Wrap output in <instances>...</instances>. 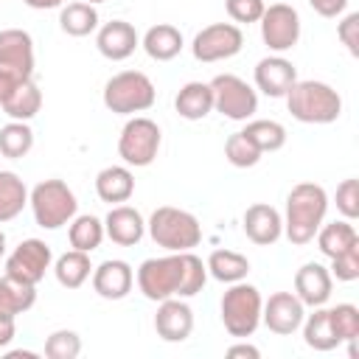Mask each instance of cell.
I'll use <instances>...</instances> for the list:
<instances>
[{
    "mask_svg": "<svg viewBox=\"0 0 359 359\" xmlns=\"http://www.w3.org/2000/svg\"><path fill=\"white\" fill-rule=\"evenodd\" d=\"M325 210H328V194L323 191V185H314V182L294 185L286 196V222H283L286 238L297 247L314 241L325 219Z\"/></svg>",
    "mask_w": 359,
    "mask_h": 359,
    "instance_id": "obj_1",
    "label": "cell"
},
{
    "mask_svg": "<svg viewBox=\"0 0 359 359\" xmlns=\"http://www.w3.org/2000/svg\"><path fill=\"white\" fill-rule=\"evenodd\" d=\"M283 98L292 118H297L300 123H334L342 112L339 93L331 84L314 81V79L294 81Z\"/></svg>",
    "mask_w": 359,
    "mask_h": 359,
    "instance_id": "obj_2",
    "label": "cell"
},
{
    "mask_svg": "<svg viewBox=\"0 0 359 359\" xmlns=\"http://www.w3.org/2000/svg\"><path fill=\"white\" fill-rule=\"evenodd\" d=\"M185 269H188V252H171L163 258H146L137 269V289L146 300H165V297H182L185 292Z\"/></svg>",
    "mask_w": 359,
    "mask_h": 359,
    "instance_id": "obj_3",
    "label": "cell"
},
{
    "mask_svg": "<svg viewBox=\"0 0 359 359\" xmlns=\"http://www.w3.org/2000/svg\"><path fill=\"white\" fill-rule=\"evenodd\" d=\"M149 236L157 247L168 252H188L202 241V227L194 213L163 205L149 216Z\"/></svg>",
    "mask_w": 359,
    "mask_h": 359,
    "instance_id": "obj_4",
    "label": "cell"
},
{
    "mask_svg": "<svg viewBox=\"0 0 359 359\" xmlns=\"http://www.w3.org/2000/svg\"><path fill=\"white\" fill-rule=\"evenodd\" d=\"M261 309H264V300H261V292L252 283H244V280L230 283V289L222 297L224 331L230 337H238V339L252 337L258 323H261Z\"/></svg>",
    "mask_w": 359,
    "mask_h": 359,
    "instance_id": "obj_5",
    "label": "cell"
},
{
    "mask_svg": "<svg viewBox=\"0 0 359 359\" xmlns=\"http://www.w3.org/2000/svg\"><path fill=\"white\" fill-rule=\"evenodd\" d=\"M157 98L151 79L140 70H123L112 76L104 87V107L115 115H135L146 112Z\"/></svg>",
    "mask_w": 359,
    "mask_h": 359,
    "instance_id": "obj_6",
    "label": "cell"
},
{
    "mask_svg": "<svg viewBox=\"0 0 359 359\" xmlns=\"http://www.w3.org/2000/svg\"><path fill=\"white\" fill-rule=\"evenodd\" d=\"M28 205L34 210L36 224L45 230H59L76 216V208H79L76 194L62 180H42L39 185H34Z\"/></svg>",
    "mask_w": 359,
    "mask_h": 359,
    "instance_id": "obj_7",
    "label": "cell"
},
{
    "mask_svg": "<svg viewBox=\"0 0 359 359\" xmlns=\"http://www.w3.org/2000/svg\"><path fill=\"white\" fill-rule=\"evenodd\" d=\"M160 126L151 121V118H132L126 121V126L121 129V137H118V154L126 165H135V168H143V165H151V160L157 157L160 151Z\"/></svg>",
    "mask_w": 359,
    "mask_h": 359,
    "instance_id": "obj_8",
    "label": "cell"
},
{
    "mask_svg": "<svg viewBox=\"0 0 359 359\" xmlns=\"http://www.w3.org/2000/svg\"><path fill=\"white\" fill-rule=\"evenodd\" d=\"M210 90H213V109L222 112V115L230 118V121H247V118H252L255 109H258V95H255V90H252L244 79H238V76H233V73L216 76V79L210 81Z\"/></svg>",
    "mask_w": 359,
    "mask_h": 359,
    "instance_id": "obj_9",
    "label": "cell"
},
{
    "mask_svg": "<svg viewBox=\"0 0 359 359\" xmlns=\"http://www.w3.org/2000/svg\"><path fill=\"white\" fill-rule=\"evenodd\" d=\"M244 45V34L238 25L233 22H213L208 28H202L196 36H194V59L196 62H222V59H230L241 50Z\"/></svg>",
    "mask_w": 359,
    "mask_h": 359,
    "instance_id": "obj_10",
    "label": "cell"
},
{
    "mask_svg": "<svg viewBox=\"0 0 359 359\" xmlns=\"http://www.w3.org/2000/svg\"><path fill=\"white\" fill-rule=\"evenodd\" d=\"M261 39L269 50L283 53L292 50L300 39V17L292 6L286 3H272L269 8H264L261 14Z\"/></svg>",
    "mask_w": 359,
    "mask_h": 359,
    "instance_id": "obj_11",
    "label": "cell"
},
{
    "mask_svg": "<svg viewBox=\"0 0 359 359\" xmlns=\"http://www.w3.org/2000/svg\"><path fill=\"white\" fill-rule=\"evenodd\" d=\"M50 261H53V255H50V247H48L45 241H39V238H25V241H20V244L14 247V252L6 258V275L17 278V280H22V283L36 286V283L45 278V272L50 269Z\"/></svg>",
    "mask_w": 359,
    "mask_h": 359,
    "instance_id": "obj_12",
    "label": "cell"
},
{
    "mask_svg": "<svg viewBox=\"0 0 359 359\" xmlns=\"http://www.w3.org/2000/svg\"><path fill=\"white\" fill-rule=\"evenodd\" d=\"M303 317H306V306L300 303V297L294 292H275V294H269V300L261 309L264 325L280 337L294 334L300 328Z\"/></svg>",
    "mask_w": 359,
    "mask_h": 359,
    "instance_id": "obj_13",
    "label": "cell"
},
{
    "mask_svg": "<svg viewBox=\"0 0 359 359\" xmlns=\"http://www.w3.org/2000/svg\"><path fill=\"white\" fill-rule=\"evenodd\" d=\"M154 331L165 342H182L194 331V311L182 297H165L154 314Z\"/></svg>",
    "mask_w": 359,
    "mask_h": 359,
    "instance_id": "obj_14",
    "label": "cell"
},
{
    "mask_svg": "<svg viewBox=\"0 0 359 359\" xmlns=\"http://www.w3.org/2000/svg\"><path fill=\"white\" fill-rule=\"evenodd\" d=\"M0 67L14 70L17 76H34V39L22 28L0 31Z\"/></svg>",
    "mask_w": 359,
    "mask_h": 359,
    "instance_id": "obj_15",
    "label": "cell"
},
{
    "mask_svg": "<svg viewBox=\"0 0 359 359\" xmlns=\"http://www.w3.org/2000/svg\"><path fill=\"white\" fill-rule=\"evenodd\" d=\"M241 227H244L247 238L252 244H261V247H269V244H275L283 236V219H280V213L272 205H264V202H255V205H250L244 210Z\"/></svg>",
    "mask_w": 359,
    "mask_h": 359,
    "instance_id": "obj_16",
    "label": "cell"
},
{
    "mask_svg": "<svg viewBox=\"0 0 359 359\" xmlns=\"http://www.w3.org/2000/svg\"><path fill=\"white\" fill-rule=\"evenodd\" d=\"M132 283H135V272L121 258L104 261L101 266L93 269V289L104 300H123L132 292Z\"/></svg>",
    "mask_w": 359,
    "mask_h": 359,
    "instance_id": "obj_17",
    "label": "cell"
},
{
    "mask_svg": "<svg viewBox=\"0 0 359 359\" xmlns=\"http://www.w3.org/2000/svg\"><path fill=\"white\" fill-rule=\"evenodd\" d=\"M297 81V70L283 56H266L255 65V87L269 98H283Z\"/></svg>",
    "mask_w": 359,
    "mask_h": 359,
    "instance_id": "obj_18",
    "label": "cell"
},
{
    "mask_svg": "<svg viewBox=\"0 0 359 359\" xmlns=\"http://www.w3.org/2000/svg\"><path fill=\"white\" fill-rule=\"evenodd\" d=\"M331 286H334L331 272L323 264H317V261L303 264L294 272V294L300 297L303 306H311V309L323 306L331 297Z\"/></svg>",
    "mask_w": 359,
    "mask_h": 359,
    "instance_id": "obj_19",
    "label": "cell"
},
{
    "mask_svg": "<svg viewBox=\"0 0 359 359\" xmlns=\"http://www.w3.org/2000/svg\"><path fill=\"white\" fill-rule=\"evenodd\" d=\"M95 45H98L101 56H107L112 62H121V59H129L135 53L140 39H137L135 25H129L126 20H112V22H104L98 28Z\"/></svg>",
    "mask_w": 359,
    "mask_h": 359,
    "instance_id": "obj_20",
    "label": "cell"
},
{
    "mask_svg": "<svg viewBox=\"0 0 359 359\" xmlns=\"http://www.w3.org/2000/svg\"><path fill=\"white\" fill-rule=\"evenodd\" d=\"M146 233L143 216L129 205H115L104 219V236H109L121 247H135Z\"/></svg>",
    "mask_w": 359,
    "mask_h": 359,
    "instance_id": "obj_21",
    "label": "cell"
},
{
    "mask_svg": "<svg viewBox=\"0 0 359 359\" xmlns=\"http://www.w3.org/2000/svg\"><path fill=\"white\" fill-rule=\"evenodd\" d=\"M95 194L101 202L121 205L135 194V177L126 165H107L95 177Z\"/></svg>",
    "mask_w": 359,
    "mask_h": 359,
    "instance_id": "obj_22",
    "label": "cell"
},
{
    "mask_svg": "<svg viewBox=\"0 0 359 359\" xmlns=\"http://www.w3.org/2000/svg\"><path fill=\"white\" fill-rule=\"evenodd\" d=\"M174 109L185 121H202L213 112V90L205 81H188L174 98Z\"/></svg>",
    "mask_w": 359,
    "mask_h": 359,
    "instance_id": "obj_23",
    "label": "cell"
},
{
    "mask_svg": "<svg viewBox=\"0 0 359 359\" xmlns=\"http://www.w3.org/2000/svg\"><path fill=\"white\" fill-rule=\"evenodd\" d=\"M36 303V286L22 283L11 275L0 278V320H17V314L28 311Z\"/></svg>",
    "mask_w": 359,
    "mask_h": 359,
    "instance_id": "obj_24",
    "label": "cell"
},
{
    "mask_svg": "<svg viewBox=\"0 0 359 359\" xmlns=\"http://www.w3.org/2000/svg\"><path fill=\"white\" fill-rule=\"evenodd\" d=\"M143 50L149 53V59L154 62H171L180 50H182V34L180 28L168 25V22H157L143 34Z\"/></svg>",
    "mask_w": 359,
    "mask_h": 359,
    "instance_id": "obj_25",
    "label": "cell"
},
{
    "mask_svg": "<svg viewBox=\"0 0 359 359\" xmlns=\"http://www.w3.org/2000/svg\"><path fill=\"white\" fill-rule=\"evenodd\" d=\"M0 107L11 121H31L42 107V90L34 79H22Z\"/></svg>",
    "mask_w": 359,
    "mask_h": 359,
    "instance_id": "obj_26",
    "label": "cell"
},
{
    "mask_svg": "<svg viewBox=\"0 0 359 359\" xmlns=\"http://www.w3.org/2000/svg\"><path fill=\"white\" fill-rule=\"evenodd\" d=\"M300 325H303V339H306L309 348H314V351H334L339 345V337L334 331V323H331L328 309L317 306L314 314L303 317Z\"/></svg>",
    "mask_w": 359,
    "mask_h": 359,
    "instance_id": "obj_27",
    "label": "cell"
},
{
    "mask_svg": "<svg viewBox=\"0 0 359 359\" xmlns=\"http://www.w3.org/2000/svg\"><path fill=\"white\" fill-rule=\"evenodd\" d=\"M359 244V233L353 230V224L345 219V222H331V224H320L317 230V247L323 255L334 258L339 252H345L348 247Z\"/></svg>",
    "mask_w": 359,
    "mask_h": 359,
    "instance_id": "obj_28",
    "label": "cell"
},
{
    "mask_svg": "<svg viewBox=\"0 0 359 359\" xmlns=\"http://www.w3.org/2000/svg\"><path fill=\"white\" fill-rule=\"evenodd\" d=\"M205 266L222 283H238L250 272V261L241 252H233V250H213Z\"/></svg>",
    "mask_w": 359,
    "mask_h": 359,
    "instance_id": "obj_29",
    "label": "cell"
},
{
    "mask_svg": "<svg viewBox=\"0 0 359 359\" xmlns=\"http://www.w3.org/2000/svg\"><path fill=\"white\" fill-rule=\"evenodd\" d=\"M25 205H28L25 182L14 171H0V224L17 219Z\"/></svg>",
    "mask_w": 359,
    "mask_h": 359,
    "instance_id": "obj_30",
    "label": "cell"
},
{
    "mask_svg": "<svg viewBox=\"0 0 359 359\" xmlns=\"http://www.w3.org/2000/svg\"><path fill=\"white\" fill-rule=\"evenodd\" d=\"M90 272H93L90 252H81V250H70V252L59 255L56 258V266H53V275H56V280L65 289H79L90 278Z\"/></svg>",
    "mask_w": 359,
    "mask_h": 359,
    "instance_id": "obj_31",
    "label": "cell"
},
{
    "mask_svg": "<svg viewBox=\"0 0 359 359\" xmlns=\"http://www.w3.org/2000/svg\"><path fill=\"white\" fill-rule=\"evenodd\" d=\"M59 25L70 36H87L98 28V11L93 3H67L59 14Z\"/></svg>",
    "mask_w": 359,
    "mask_h": 359,
    "instance_id": "obj_32",
    "label": "cell"
},
{
    "mask_svg": "<svg viewBox=\"0 0 359 359\" xmlns=\"http://www.w3.org/2000/svg\"><path fill=\"white\" fill-rule=\"evenodd\" d=\"M67 238H70V247L73 250H81V252H93L101 247L104 241V222L95 219V216H73L70 219V230H67Z\"/></svg>",
    "mask_w": 359,
    "mask_h": 359,
    "instance_id": "obj_33",
    "label": "cell"
},
{
    "mask_svg": "<svg viewBox=\"0 0 359 359\" xmlns=\"http://www.w3.org/2000/svg\"><path fill=\"white\" fill-rule=\"evenodd\" d=\"M34 146V132L25 121H11L0 129V154L8 160H20L31 151Z\"/></svg>",
    "mask_w": 359,
    "mask_h": 359,
    "instance_id": "obj_34",
    "label": "cell"
},
{
    "mask_svg": "<svg viewBox=\"0 0 359 359\" xmlns=\"http://www.w3.org/2000/svg\"><path fill=\"white\" fill-rule=\"evenodd\" d=\"M241 132L255 143V149H258L261 154H264V151H278V149H283V143H286V129H283V123H278V121H266V118L250 121Z\"/></svg>",
    "mask_w": 359,
    "mask_h": 359,
    "instance_id": "obj_35",
    "label": "cell"
},
{
    "mask_svg": "<svg viewBox=\"0 0 359 359\" xmlns=\"http://www.w3.org/2000/svg\"><path fill=\"white\" fill-rule=\"evenodd\" d=\"M224 157L230 165L236 168H252L258 160H261V151L255 149V143L244 135V132H233L227 140H224Z\"/></svg>",
    "mask_w": 359,
    "mask_h": 359,
    "instance_id": "obj_36",
    "label": "cell"
},
{
    "mask_svg": "<svg viewBox=\"0 0 359 359\" xmlns=\"http://www.w3.org/2000/svg\"><path fill=\"white\" fill-rule=\"evenodd\" d=\"M81 353V337L76 331L59 328L45 339V356L48 359H76Z\"/></svg>",
    "mask_w": 359,
    "mask_h": 359,
    "instance_id": "obj_37",
    "label": "cell"
},
{
    "mask_svg": "<svg viewBox=\"0 0 359 359\" xmlns=\"http://www.w3.org/2000/svg\"><path fill=\"white\" fill-rule=\"evenodd\" d=\"M328 314H331L339 342H353L359 337V309L353 303H339V306L328 309Z\"/></svg>",
    "mask_w": 359,
    "mask_h": 359,
    "instance_id": "obj_38",
    "label": "cell"
},
{
    "mask_svg": "<svg viewBox=\"0 0 359 359\" xmlns=\"http://www.w3.org/2000/svg\"><path fill=\"white\" fill-rule=\"evenodd\" d=\"M331 278L345 280V283H351V280L359 278V244H353L345 252H339V255L331 258Z\"/></svg>",
    "mask_w": 359,
    "mask_h": 359,
    "instance_id": "obj_39",
    "label": "cell"
},
{
    "mask_svg": "<svg viewBox=\"0 0 359 359\" xmlns=\"http://www.w3.org/2000/svg\"><path fill=\"white\" fill-rule=\"evenodd\" d=\"M337 210L348 222L359 216V180H342L337 185Z\"/></svg>",
    "mask_w": 359,
    "mask_h": 359,
    "instance_id": "obj_40",
    "label": "cell"
},
{
    "mask_svg": "<svg viewBox=\"0 0 359 359\" xmlns=\"http://www.w3.org/2000/svg\"><path fill=\"white\" fill-rule=\"evenodd\" d=\"M224 8H227V14H230V20L233 22H244V25H250V22H258L261 20V14H264V0H224Z\"/></svg>",
    "mask_w": 359,
    "mask_h": 359,
    "instance_id": "obj_41",
    "label": "cell"
},
{
    "mask_svg": "<svg viewBox=\"0 0 359 359\" xmlns=\"http://www.w3.org/2000/svg\"><path fill=\"white\" fill-rule=\"evenodd\" d=\"M337 36L342 39V45L348 48L351 56H359V14L356 11L342 17V22L337 25Z\"/></svg>",
    "mask_w": 359,
    "mask_h": 359,
    "instance_id": "obj_42",
    "label": "cell"
},
{
    "mask_svg": "<svg viewBox=\"0 0 359 359\" xmlns=\"http://www.w3.org/2000/svg\"><path fill=\"white\" fill-rule=\"evenodd\" d=\"M309 3L320 17H339L348 6V0H309Z\"/></svg>",
    "mask_w": 359,
    "mask_h": 359,
    "instance_id": "obj_43",
    "label": "cell"
},
{
    "mask_svg": "<svg viewBox=\"0 0 359 359\" xmlns=\"http://www.w3.org/2000/svg\"><path fill=\"white\" fill-rule=\"evenodd\" d=\"M25 76H17L14 70H6V67H0V104L14 93V87L22 81Z\"/></svg>",
    "mask_w": 359,
    "mask_h": 359,
    "instance_id": "obj_44",
    "label": "cell"
},
{
    "mask_svg": "<svg viewBox=\"0 0 359 359\" xmlns=\"http://www.w3.org/2000/svg\"><path fill=\"white\" fill-rule=\"evenodd\" d=\"M227 356H230V359H236V356H247V359H258V356H261V351H258L255 345H247V342H238V345H230V348H227Z\"/></svg>",
    "mask_w": 359,
    "mask_h": 359,
    "instance_id": "obj_45",
    "label": "cell"
},
{
    "mask_svg": "<svg viewBox=\"0 0 359 359\" xmlns=\"http://www.w3.org/2000/svg\"><path fill=\"white\" fill-rule=\"evenodd\" d=\"M14 339V320H0V348Z\"/></svg>",
    "mask_w": 359,
    "mask_h": 359,
    "instance_id": "obj_46",
    "label": "cell"
},
{
    "mask_svg": "<svg viewBox=\"0 0 359 359\" xmlns=\"http://www.w3.org/2000/svg\"><path fill=\"white\" fill-rule=\"evenodd\" d=\"M22 3L31 8H59L65 0H22Z\"/></svg>",
    "mask_w": 359,
    "mask_h": 359,
    "instance_id": "obj_47",
    "label": "cell"
},
{
    "mask_svg": "<svg viewBox=\"0 0 359 359\" xmlns=\"http://www.w3.org/2000/svg\"><path fill=\"white\" fill-rule=\"evenodd\" d=\"M6 359H36V353L34 351H8Z\"/></svg>",
    "mask_w": 359,
    "mask_h": 359,
    "instance_id": "obj_48",
    "label": "cell"
},
{
    "mask_svg": "<svg viewBox=\"0 0 359 359\" xmlns=\"http://www.w3.org/2000/svg\"><path fill=\"white\" fill-rule=\"evenodd\" d=\"M3 252H6V233L0 230V255H3Z\"/></svg>",
    "mask_w": 359,
    "mask_h": 359,
    "instance_id": "obj_49",
    "label": "cell"
},
{
    "mask_svg": "<svg viewBox=\"0 0 359 359\" xmlns=\"http://www.w3.org/2000/svg\"><path fill=\"white\" fill-rule=\"evenodd\" d=\"M84 3H93L95 6V3H104V0H84Z\"/></svg>",
    "mask_w": 359,
    "mask_h": 359,
    "instance_id": "obj_50",
    "label": "cell"
}]
</instances>
